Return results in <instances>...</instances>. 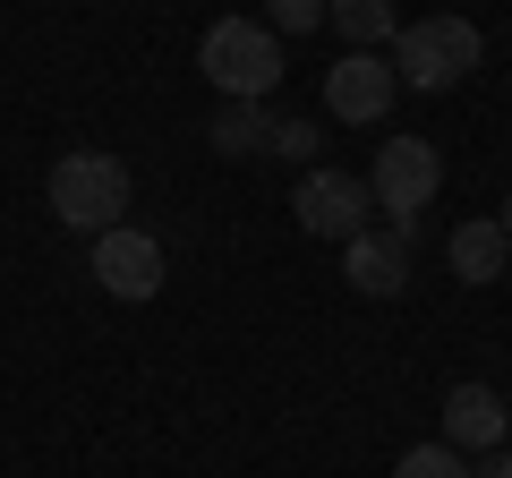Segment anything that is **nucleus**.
I'll return each mask as SVG.
<instances>
[{"mask_svg":"<svg viewBox=\"0 0 512 478\" xmlns=\"http://www.w3.org/2000/svg\"><path fill=\"white\" fill-rule=\"evenodd\" d=\"M504 427H512V410H504L495 385H453L444 393V444H453V453H495Z\"/></svg>","mask_w":512,"mask_h":478,"instance_id":"obj_9","label":"nucleus"},{"mask_svg":"<svg viewBox=\"0 0 512 478\" xmlns=\"http://www.w3.org/2000/svg\"><path fill=\"white\" fill-rule=\"evenodd\" d=\"M444 265H453L470 291H487V282H504L512 274V239H504V222L495 214H478V222H461L453 239H444Z\"/></svg>","mask_w":512,"mask_h":478,"instance_id":"obj_10","label":"nucleus"},{"mask_svg":"<svg viewBox=\"0 0 512 478\" xmlns=\"http://www.w3.org/2000/svg\"><path fill=\"white\" fill-rule=\"evenodd\" d=\"M325 26L350 43V52H384V43L402 35V18H393V0H325Z\"/></svg>","mask_w":512,"mask_h":478,"instance_id":"obj_11","label":"nucleus"},{"mask_svg":"<svg viewBox=\"0 0 512 478\" xmlns=\"http://www.w3.org/2000/svg\"><path fill=\"white\" fill-rule=\"evenodd\" d=\"M43 197H52V214L69 222V231H111V222H128V163L120 154H60L52 180H43Z\"/></svg>","mask_w":512,"mask_h":478,"instance_id":"obj_3","label":"nucleus"},{"mask_svg":"<svg viewBox=\"0 0 512 478\" xmlns=\"http://www.w3.org/2000/svg\"><path fill=\"white\" fill-rule=\"evenodd\" d=\"M265 26H274V35H316V26H325V0H265Z\"/></svg>","mask_w":512,"mask_h":478,"instance_id":"obj_15","label":"nucleus"},{"mask_svg":"<svg viewBox=\"0 0 512 478\" xmlns=\"http://www.w3.org/2000/svg\"><path fill=\"white\" fill-rule=\"evenodd\" d=\"M495 222H504V239H512V197H504V214H495Z\"/></svg>","mask_w":512,"mask_h":478,"instance_id":"obj_17","label":"nucleus"},{"mask_svg":"<svg viewBox=\"0 0 512 478\" xmlns=\"http://www.w3.org/2000/svg\"><path fill=\"white\" fill-rule=\"evenodd\" d=\"M291 214H299V231H308V239H359V231H367V214H376V197H367L359 171L316 163V171H299Z\"/></svg>","mask_w":512,"mask_h":478,"instance_id":"obj_5","label":"nucleus"},{"mask_svg":"<svg viewBox=\"0 0 512 478\" xmlns=\"http://www.w3.org/2000/svg\"><path fill=\"white\" fill-rule=\"evenodd\" d=\"M478 26L470 18H402V35L384 43V60H393V77H402L410 94H453L461 77L478 69Z\"/></svg>","mask_w":512,"mask_h":478,"instance_id":"obj_2","label":"nucleus"},{"mask_svg":"<svg viewBox=\"0 0 512 478\" xmlns=\"http://www.w3.org/2000/svg\"><path fill=\"white\" fill-rule=\"evenodd\" d=\"M265 154H282V163H299V171H316V154H325V129L316 120H274V137H265Z\"/></svg>","mask_w":512,"mask_h":478,"instance_id":"obj_13","label":"nucleus"},{"mask_svg":"<svg viewBox=\"0 0 512 478\" xmlns=\"http://www.w3.org/2000/svg\"><path fill=\"white\" fill-rule=\"evenodd\" d=\"M393 478H470V461H461L453 444L436 436V444H410V453L393 461Z\"/></svg>","mask_w":512,"mask_h":478,"instance_id":"obj_14","label":"nucleus"},{"mask_svg":"<svg viewBox=\"0 0 512 478\" xmlns=\"http://www.w3.org/2000/svg\"><path fill=\"white\" fill-rule=\"evenodd\" d=\"M470 478H512V453H504V444H495V453H478V461H470Z\"/></svg>","mask_w":512,"mask_h":478,"instance_id":"obj_16","label":"nucleus"},{"mask_svg":"<svg viewBox=\"0 0 512 478\" xmlns=\"http://www.w3.org/2000/svg\"><path fill=\"white\" fill-rule=\"evenodd\" d=\"M197 69L214 77L222 103H265V94L282 86V35L256 18H214L197 43Z\"/></svg>","mask_w":512,"mask_h":478,"instance_id":"obj_1","label":"nucleus"},{"mask_svg":"<svg viewBox=\"0 0 512 478\" xmlns=\"http://www.w3.org/2000/svg\"><path fill=\"white\" fill-rule=\"evenodd\" d=\"M265 137H274V111L265 103H222L214 129H205V146H214L222 163H239V154H265Z\"/></svg>","mask_w":512,"mask_h":478,"instance_id":"obj_12","label":"nucleus"},{"mask_svg":"<svg viewBox=\"0 0 512 478\" xmlns=\"http://www.w3.org/2000/svg\"><path fill=\"white\" fill-rule=\"evenodd\" d=\"M342 274H350V291H359V299H402V282H410V239H393V231L342 239Z\"/></svg>","mask_w":512,"mask_h":478,"instance_id":"obj_8","label":"nucleus"},{"mask_svg":"<svg viewBox=\"0 0 512 478\" xmlns=\"http://www.w3.org/2000/svg\"><path fill=\"white\" fill-rule=\"evenodd\" d=\"M393 94H402V77H393V60H384V52H342L325 69V111H333V120H350V129H376L384 111H393Z\"/></svg>","mask_w":512,"mask_h":478,"instance_id":"obj_7","label":"nucleus"},{"mask_svg":"<svg viewBox=\"0 0 512 478\" xmlns=\"http://www.w3.org/2000/svg\"><path fill=\"white\" fill-rule=\"evenodd\" d=\"M86 274L103 282L111 299H154L163 291V248H154V231H137V222H111V231H94Z\"/></svg>","mask_w":512,"mask_h":478,"instance_id":"obj_6","label":"nucleus"},{"mask_svg":"<svg viewBox=\"0 0 512 478\" xmlns=\"http://www.w3.org/2000/svg\"><path fill=\"white\" fill-rule=\"evenodd\" d=\"M436 188H444V154L427 146V137H384L376 163H367V197L384 205V231L393 239L419 231V214L436 205Z\"/></svg>","mask_w":512,"mask_h":478,"instance_id":"obj_4","label":"nucleus"}]
</instances>
